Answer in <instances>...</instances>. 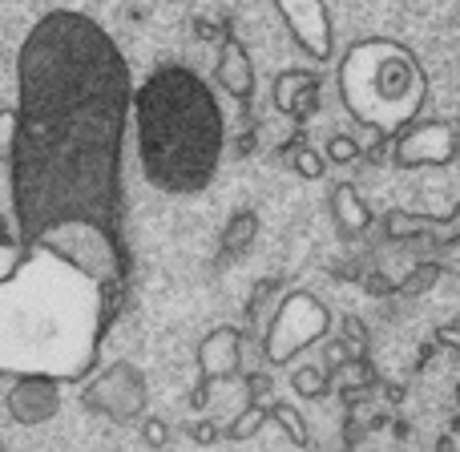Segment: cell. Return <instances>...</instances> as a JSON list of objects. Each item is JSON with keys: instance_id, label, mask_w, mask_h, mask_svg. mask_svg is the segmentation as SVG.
Listing matches in <instances>:
<instances>
[{"instance_id": "6da1fadb", "label": "cell", "mask_w": 460, "mask_h": 452, "mask_svg": "<svg viewBox=\"0 0 460 452\" xmlns=\"http://www.w3.org/2000/svg\"><path fill=\"white\" fill-rule=\"evenodd\" d=\"M134 77L118 40L85 13L53 8L16 53L13 215L21 259L73 267L118 311L129 279L126 134Z\"/></svg>"}, {"instance_id": "7a4b0ae2", "label": "cell", "mask_w": 460, "mask_h": 452, "mask_svg": "<svg viewBox=\"0 0 460 452\" xmlns=\"http://www.w3.org/2000/svg\"><path fill=\"white\" fill-rule=\"evenodd\" d=\"M129 126L154 191L190 199L215 182L226 150V121L218 97L190 65H158L134 89Z\"/></svg>"}, {"instance_id": "3957f363", "label": "cell", "mask_w": 460, "mask_h": 452, "mask_svg": "<svg viewBox=\"0 0 460 452\" xmlns=\"http://www.w3.org/2000/svg\"><path fill=\"white\" fill-rule=\"evenodd\" d=\"M335 81H340L348 113L380 137L400 134L408 121H416L424 93H429V77H424L416 53L384 37L356 40L343 53Z\"/></svg>"}, {"instance_id": "277c9868", "label": "cell", "mask_w": 460, "mask_h": 452, "mask_svg": "<svg viewBox=\"0 0 460 452\" xmlns=\"http://www.w3.org/2000/svg\"><path fill=\"white\" fill-rule=\"evenodd\" d=\"M327 332H332V311L311 291H287L283 303L270 311V327L262 335V356L270 364H287L299 351L315 348Z\"/></svg>"}, {"instance_id": "5b68a950", "label": "cell", "mask_w": 460, "mask_h": 452, "mask_svg": "<svg viewBox=\"0 0 460 452\" xmlns=\"http://www.w3.org/2000/svg\"><path fill=\"white\" fill-rule=\"evenodd\" d=\"M150 404V388H146V372L134 368L129 359H113L97 380H89L81 388V408L97 416H110L118 424H134L137 416H146Z\"/></svg>"}, {"instance_id": "8992f818", "label": "cell", "mask_w": 460, "mask_h": 452, "mask_svg": "<svg viewBox=\"0 0 460 452\" xmlns=\"http://www.w3.org/2000/svg\"><path fill=\"white\" fill-rule=\"evenodd\" d=\"M460 154V129L448 121H408L400 134H392V162L404 170L448 166Z\"/></svg>"}, {"instance_id": "52a82bcc", "label": "cell", "mask_w": 460, "mask_h": 452, "mask_svg": "<svg viewBox=\"0 0 460 452\" xmlns=\"http://www.w3.org/2000/svg\"><path fill=\"white\" fill-rule=\"evenodd\" d=\"M279 16H283L287 32H291L295 49L307 61L327 65L335 57V29H332V13L323 0H275Z\"/></svg>"}, {"instance_id": "ba28073f", "label": "cell", "mask_w": 460, "mask_h": 452, "mask_svg": "<svg viewBox=\"0 0 460 452\" xmlns=\"http://www.w3.org/2000/svg\"><path fill=\"white\" fill-rule=\"evenodd\" d=\"M4 408L16 424H45L61 412V380L49 372H16Z\"/></svg>"}, {"instance_id": "9c48e42d", "label": "cell", "mask_w": 460, "mask_h": 452, "mask_svg": "<svg viewBox=\"0 0 460 452\" xmlns=\"http://www.w3.org/2000/svg\"><path fill=\"white\" fill-rule=\"evenodd\" d=\"M238 368H243V332L238 327H215V332L207 335V340L199 343V380L202 388L194 392V404H207V384H218V380H230V376H238Z\"/></svg>"}, {"instance_id": "30bf717a", "label": "cell", "mask_w": 460, "mask_h": 452, "mask_svg": "<svg viewBox=\"0 0 460 452\" xmlns=\"http://www.w3.org/2000/svg\"><path fill=\"white\" fill-rule=\"evenodd\" d=\"M315 93H319V73L307 69H283L270 81V102L287 118H307V110L315 105Z\"/></svg>"}, {"instance_id": "8fae6325", "label": "cell", "mask_w": 460, "mask_h": 452, "mask_svg": "<svg viewBox=\"0 0 460 452\" xmlns=\"http://www.w3.org/2000/svg\"><path fill=\"white\" fill-rule=\"evenodd\" d=\"M215 81L234 97V102H251L254 97V65H251V53L243 49V40L223 37V53H218Z\"/></svg>"}, {"instance_id": "7c38bea8", "label": "cell", "mask_w": 460, "mask_h": 452, "mask_svg": "<svg viewBox=\"0 0 460 452\" xmlns=\"http://www.w3.org/2000/svg\"><path fill=\"white\" fill-rule=\"evenodd\" d=\"M332 215H335L340 238H359L367 226H372V207L359 199L356 182H340L332 191Z\"/></svg>"}, {"instance_id": "4fadbf2b", "label": "cell", "mask_w": 460, "mask_h": 452, "mask_svg": "<svg viewBox=\"0 0 460 452\" xmlns=\"http://www.w3.org/2000/svg\"><path fill=\"white\" fill-rule=\"evenodd\" d=\"M254 235H259V215H254L251 207L234 210V215H230V223H226V230H223V259L243 254L246 246L254 243Z\"/></svg>"}, {"instance_id": "5bb4252c", "label": "cell", "mask_w": 460, "mask_h": 452, "mask_svg": "<svg viewBox=\"0 0 460 452\" xmlns=\"http://www.w3.org/2000/svg\"><path fill=\"white\" fill-rule=\"evenodd\" d=\"M323 158L335 162V166H351V162L359 158V142L351 134H332V137H327Z\"/></svg>"}, {"instance_id": "9a60e30c", "label": "cell", "mask_w": 460, "mask_h": 452, "mask_svg": "<svg viewBox=\"0 0 460 452\" xmlns=\"http://www.w3.org/2000/svg\"><path fill=\"white\" fill-rule=\"evenodd\" d=\"M440 275H445V267H440V262H420V267H416L412 275L400 283V291H404V295H420V291H429V287H437Z\"/></svg>"}, {"instance_id": "2e32d148", "label": "cell", "mask_w": 460, "mask_h": 452, "mask_svg": "<svg viewBox=\"0 0 460 452\" xmlns=\"http://www.w3.org/2000/svg\"><path fill=\"white\" fill-rule=\"evenodd\" d=\"M291 388L299 392V396H311V400H319L327 392V376L319 372V368H295V376H291Z\"/></svg>"}, {"instance_id": "e0dca14e", "label": "cell", "mask_w": 460, "mask_h": 452, "mask_svg": "<svg viewBox=\"0 0 460 452\" xmlns=\"http://www.w3.org/2000/svg\"><path fill=\"white\" fill-rule=\"evenodd\" d=\"M295 170H299L303 178H311V182H315V178L327 174V158H323V154H315L311 146H299V150H295Z\"/></svg>"}, {"instance_id": "ac0fdd59", "label": "cell", "mask_w": 460, "mask_h": 452, "mask_svg": "<svg viewBox=\"0 0 460 452\" xmlns=\"http://www.w3.org/2000/svg\"><path fill=\"white\" fill-rule=\"evenodd\" d=\"M16 146V110H0V162L13 158Z\"/></svg>"}, {"instance_id": "d6986e66", "label": "cell", "mask_w": 460, "mask_h": 452, "mask_svg": "<svg viewBox=\"0 0 460 452\" xmlns=\"http://www.w3.org/2000/svg\"><path fill=\"white\" fill-rule=\"evenodd\" d=\"M142 440H146L150 448H162V445L170 440V429L158 421V416H146V424H142Z\"/></svg>"}, {"instance_id": "ffe728a7", "label": "cell", "mask_w": 460, "mask_h": 452, "mask_svg": "<svg viewBox=\"0 0 460 452\" xmlns=\"http://www.w3.org/2000/svg\"><path fill=\"white\" fill-rule=\"evenodd\" d=\"M275 287H279V283H275V279H262V283H259V287H254V299H251V307H246V315H251V319H254V315H259V307H262V303H267V295H270V291H275Z\"/></svg>"}, {"instance_id": "44dd1931", "label": "cell", "mask_w": 460, "mask_h": 452, "mask_svg": "<svg viewBox=\"0 0 460 452\" xmlns=\"http://www.w3.org/2000/svg\"><path fill=\"white\" fill-rule=\"evenodd\" d=\"M215 437H218L215 424H194V440H199V445H210Z\"/></svg>"}, {"instance_id": "7402d4cb", "label": "cell", "mask_w": 460, "mask_h": 452, "mask_svg": "<svg viewBox=\"0 0 460 452\" xmlns=\"http://www.w3.org/2000/svg\"><path fill=\"white\" fill-rule=\"evenodd\" d=\"M367 291H376V295H388V291H392V283H388V279H384V275H372V279H367Z\"/></svg>"}, {"instance_id": "603a6c76", "label": "cell", "mask_w": 460, "mask_h": 452, "mask_svg": "<svg viewBox=\"0 0 460 452\" xmlns=\"http://www.w3.org/2000/svg\"><path fill=\"white\" fill-rule=\"evenodd\" d=\"M456 404H460V384H456Z\"/></svg>"}]
</instances>
